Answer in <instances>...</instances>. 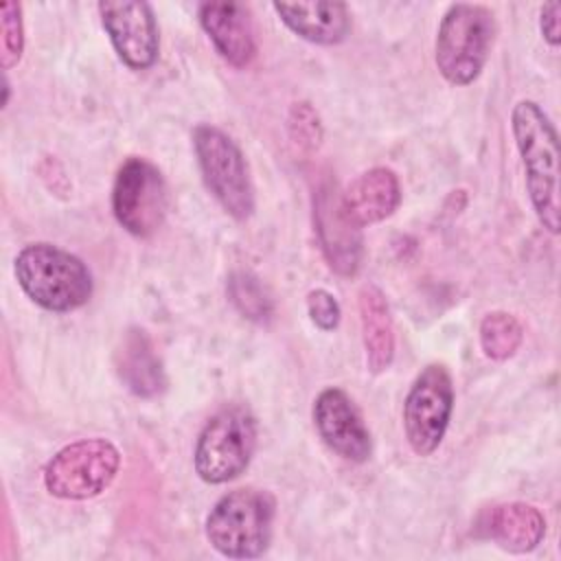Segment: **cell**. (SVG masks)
Returning a JSON list of instances; mask_svg holds the SVG:
<instances>
[{"mask_svg": "<svg viewBox=\"0 0 561 561\" xmlns=\"http://www.w3.org/2000/svg\"><path fill=\"white\" fill-rule=\"evenodd\" d=\"M511 129L526 169V188L541 226L559 232V138L552 121L535 101H519Z\"/></svg>", "mask_w": 561, "mask_h": 561, "instance_id": "6da1fadb", "label": "cell"}, {"mask_svg": "<svg viewBox=\"0 0 561 561\" xmlns=\"http://www.w3.org/2000/svg\"><path fill=\"white\" fill-rule=\"evenodd\" d=\"M13 270L22 291L48 311H75L92 296L94 283L88 265L53 243L37 241L24 245L15 256Z\"/></svg>", "mask_w": 561, "mask_h": 561, "instance_id": "7a4b0ae2", "label": "cell"}, {"mask_svg": "<svg viewBox=\"0 0 561 561\" xmlns=\"http://www.w3.org/2000/svg\"><path fill=\"white\" fill-rule=\"evenodd\" d=\"M276 502L254 486L234 489L217 500L206 517L208 543L228 559L261 557L272 539Z\"/></svg>", "mask_w": 561, "mask_h": 561, "instance_id": "3957f363", "label": "cell"}, {"mask_svg": "<svg viewBox=\"0 0 561 561\" xmlns=\"http://www.w3.org/2000/svg\"><path fill=\"white\" fill-rule=\"evenodd\" d=\"M495 37V18L482 4H451L436 33V66L451 85H469L482 72Z\"/></svg>", "mask_w": 561, "mask_h": 561, "instance_id": "277c9868", "label": "cell"}, {"mask_svg": "<svg viewBox=\"0 0 561 561\" xmlns=\"http://www.w3.org/2000/svg\"><path fill=\"white\" fill-rule=\"evenodd\" d=\"M256 419L241 405L213 414L197 436L193 465L208 484H224L239 478L256 449Z\"/></svg>", "mask_w": 561, "mask_h": 561, "instance_id": "5b68a950", "label": "cell"}, {"mask_svg": "<svg viewBox=\"0 0 561 561\" xmlns=\"http://www.w3.org/2000/svg\"><path fill=\"white\" fill-rule=\"evenodd\" d=\"M193 149L213 197L230 217L245 221L254 210V188L239 145L219 127L197 125L193 129Z\"/></svg>", "mask_w": 561, "mask_h": 561, "instance_id": "8992f818", "label": "cell"}, {"mask_svg": "<svg viewBox=\"0 0 561 561\" xmlns=\"http://www.w3.org/2000/svg\"><path fill=\"white\" fill-rule=\"evenodd\" d=\"M121 467V451L105 438H81L61 447L44 467V486L59 500L101 495Z\"/></svg>", "mask_w": 561, "mask_h": 561, "instance_id": "52a82bcc", "label": "cell"}, {"mask_svg": "<svg viewBox=\"0 0 561 561\" xmlns=\"http://www.w3.org/2000/svg\"><path fill=\"white\" fill-rule=\"evenodd\" d=\"M454 410V383L443 364H427L403 401V430L414 454L430 456L445 438Z\"/></svg>", "mask_w": 561, "mask_h": 561, "instance_id": "ba28073f", "label": "cell"}, {"mask_svg": "<svg viewBox=\"0 0 561 561\" xmlns=\"http://www.w3.org/2000/svg\"><path fill=\"white\" fill-rule=\"evenodd\" d=\"M167 208L169 191L160 169L145 158L125 160L112 188L116 221L134 237H151L162 226Z\"/></svg>", "mask_w": 561, "mask_h": 561, "instance_id": "9c48e42d", "label": "cell"}, {"mask_svg": "<svg viewBox=\"0 0 561 561\" xmlns=\"http://www.w3.org/2000/svg\"><path fill=\"white\" fill-rule=\"evenodd\" d=\"M313 226L329 267L340 276H355L362 267L364 237L342 204V191L331 180L313 188Z\"/></svg>", "mask_w": 561, "mask_h": 561, "instance_id": "30bf717a", "label": "cell"}, {"mask_svg": "<svg viewBox=\"0 0 561 561\" xmlns=\"http://www.w3.org/2000/svg\"><path fill=\"white\" fill-rule=\"evenodd\" d=\"M96 9L107 37L125 66L131 70H147L158 61L160 35L149 2L103 0Z\"/></svg>", "mask_w": 561, "mask_h": 561, "instance_id": "8fae6325", "label": "cell"}, {"mask_svg": "<svg viewBox=\"0 0 561 561\" xmlns=\"http://www.w3.org/2000/svg\"><path fill=\"white\" fill-rule=\"evenodd\" d=\"M313 423L320 438L331 451L351 462L368 460L373 451L370 432L351 401L340 388H324L313 401Z\"/></svg>", "mask_w": 561, "mask_h": 561, "instance_id": "7c38bea8", "label": "cell"}, {"mask_svg": "<svg viewBox=\"0 0 561 561\" xmlns=\"http://www.w3.org/2000/svg\"><path fill=\"white\" fill-rule=\"evenodd\" d=\"M199 24L217 53L234 68H245L256 55L252 13L241 2H202Z\"/></svg>", "mask_w": 561, "mask_h": 561, "instance_id": "4fadbf2b", "label": "cell"}, {"mask_svg": "<svg viewBox=\"0 0 561 561\" xmlns=\"http://www.w3.org/2000/svg\"><path fill=\"white\" fill-rule=\"evenodd\" d=\"M272 9L289 31L318 46L340 44L351 31V11L344 2H274Z\"/></svg>", "mask_w": 561, "mask_h": 561, "instance_id": "5bb4252c", "label": "cell"}, {"mask_svg": "<svg viewBox=\"0 0 561 561\" xmlns=\"http://www.w3.org/2000/svg\"><path fill=\"white\" fill-rule=\"evenodd\" d=\"M342 204L357 226H370L390 217L401 204L399 178L392 169L373 167L359 173L344 191Z\"/></svg>", "mask_w": 561, "mask_h": 561, "instance_id": "9a60e30c", "label": "cell"}, {"mask_svg": "<svg viewBox=\"0 0 561 561\" xmlns=\"http://www.w3.org/2000/svg\"><path fill=\"white\" fill-rule=\"evenodd\" d=\"M480 530L495 546L508 552H530L546 535V517L526 502H506L489 508L480 519Z\"/></svg>", "mask_w": 561, "mask_h": 561, "instance_id": "2e32d148", "label": "cell"}, {"mask_svg": "<svg viewBox=\"0 0 561 561\" xmlns=\"http://www.w3.org/2000/svg\"><path fill=\"white\" fill-rule=\"evenodd\" d=\"M116 373L125 388L142 399L158 397L164 386V368L149 335L142 329H129L116 351Z\"/></svg>", "mask_w": 561, "mask_h": 561, "instance_id": "e0dca14e", "label": "cell"}, {"mask_svg": "<svg viewBox=\"0 0 561 561\" xmlns=\"http://www.w3.org/2000/svg\"><path fill=\"white\" fill-rule=\"evenodd\" d=\"M362 340L368 370L379 375L394 359V324L383 291L377 285H364L357 296Z\"/></svg>", "mask_w": 561, "mask_h": 561, "instance_id": "ac0fdd59", "label": "cell"}, {"mask_svg": "<svg viewBox=\"0 0 561 561\" xmlns=\"http://www.w3.org/2000/svg\"><path fill=\"white\" fill-rule=\"evenodd\" d=\"M524 340L519 320L508 311H491L480 322V346L491 359H508L517 353Z\"/></svg>", "mask_w": 561, "mask_h": 561, "instance_id": "d6986e66", "label": "cell"}, {"mask_svg": "<svg viewBox=\"0 0 561 561\" xmlns=\"http://www.w3.org/2000/svg\"><path fill=\"white\" fill-rule=\"evenodd\" d=\"M226 291L237 311L248 320L265 322L274 311L270 294L265 291L261 280L250 272H232L226 283Z\"/></svg>", "mask_w": 561, "mask_h": 561, "instance_id": "ffe728a7", "label": "cell"}, {"mask_svg": "<svg viewBox=\"0 0 561 561\" xmlns=\"http://www.w3.org/2000/svg\"><path fill=\"white\" fill-rule=\"evenodd\" d=\"M2 68L15 66L24 50V24L22 7L18 2L2 4Z\"/></svg>", "mask_w": 561, "mask_h": 561, "instance_id": "44dd1931", "label": "cell"}, {"mask_svg": "<svg viewBox=\"0 0 561 561\" xmlns=\"http://www.w3.org/2000/svg\"><path fill=\"white\" fill-rule=\"evenodd\" d=\"M289 136L300 149H316L322 140V123L318 112L309 103H296L287 118Z\"/></svg>", "mask_w": 561, "mask_h": 561, "instance_id": "7402d4cb", "label": "cell"}, {"mask_svg": "<svg viewBox=\"0 0 561 561\" xmlns=\"http://www.w3.org/2000/svg\"><path fill=\"white\" fill-rule=\"evenodd\" d=\"M307 313L311 318V322L322 329V331H333L337 324H340V316H342V309H340V302L337 298L318 287V289H311L307 294Z\"/></svg>", "mask_w": 561, "mask_h": 561, "instance_id": "603a6c76", "label": "cell"}, {"mask_svg": "<svg viewBox=\"0 0 561 561\" xmlns=\"http://www.w3.org/2000/svg\"><path fill=\"white\" fill-rule=\"evenodd\" d=\"M561 2H548L541 9V18H539V26H541V35L550 46H559L561 42Z\"/></svg>", "mask_w": 561, "mask_h": 561, "instance_id": "cb8c5ba5", "label": "cell"}, {"mask_svg": "<svg viewBox=\"0 0 561 561\" xmlns=\"http://www.w3.org/2000/svg\"><path fill=\"white\" fill-rule=\"evenodd\" d=\"M7 101H9V81L4 79V99H2V107L7 105Z\"/></svg>", "mask_w": 561, "mask_h": 561, "instance_id": "d4e9b609", "label": "cell"}]
</instances>
